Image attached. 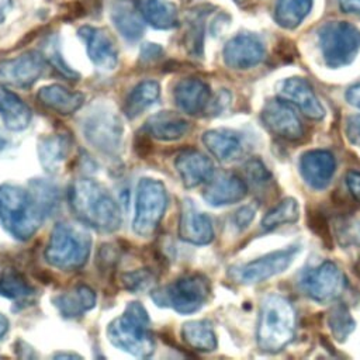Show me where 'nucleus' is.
<instances>
[{"label":"nucleus","instance_id":"1","mask_svg":"<svg viewBox=\"0 0 360 360\" xmlns=\"http://www.w3.org/2000/svg\"><path fill=\"white\" fill-rule=\"evenodd\" d=\"M70 205L76 217L100 232L121 226V211L110 191L91 179L76 180L70 187Z\"/></svg>","mask_w":360,"mask_h":360},{"label":"nucleus","instance_id":"2","mask_svg":"<svg viewBox=\"0 0 360 360\" xmlns=\"http://www.w3.org/2000/svg\"><path fill=\"white\" fill-rule=\"evenodd\" d=\"M45 217L30 190L14 184L0 186V222L14 238L30 239Z\"/></svg>","mask_w":360,"mask_h":360},{"label":"nucleus","instance_id":"3","mask_svg":"<svg viewBox=\"0 0 360 360\" xmlns=\"http://www.w3.org/2000/svg\"><path fill=\"white\" fill-rule=\"evenodd\" d=\"M107 336L115 347L136 357H148L155 350L148 312L139 302L127 305L125 312L108 325Z\"/></svg>","mask_w":360,"mask_h":360},{"label":"nucleus","instance_id":"4","mask_svg":"<svg viewBox=\"0 0 360 360\" xmlns=\"http://www.w3.org/2000/svg\"><path fill=\"white\" fill-rule=\"evenodd\" d=\"M295 311L283 297H267L260 308L257 321V345L264 352H278L292 339Z\"/></svg>","mask_w":360,"mask_h":360},{"label":"nucleus","instance_id":"5","mask_svg":"<svg viewBox=\"0 0 360 360\" xmlns=\"http://www.w3.org/2000/svg\"><path fill=\"white\" fill-rule=\"evenodd\" d=\"M90 245L91 239L83 228L69 222H59L51 233L45 259L58 269L75 270L86 263Z\"/></svg>","mask_w":360,"mask_h":360},{"label":"nucleus","instance_id":"6","mask_svg":"<svg viewBox=\"0 0 360 360\" xmlns=\"http://www.w3.org/2000/svg\"><path fill=\"white\" fill-rule=\"evenodd\" d=\"M318 42L325 63L329 68H342L360 51V30L347 21H329L319 28Z\"/></svg>","mask_w":360,"mask_h":360},{"label":"nucleus","instance_id":"7","mask_svg":"<svg viewBox=\"0 0 360 360\" xmlns=\"http://www.w3.org/2000/svg\"><path fill=\"white\" fill-rule=\"evenodd\" d=\"M210 295V283L201 274L184 276L174 283L152 291L150 297L159 307H170L180 314L198 311Z\"/></svg>","mask_w":360,"mask_h":360},{"label":"nucleus","instance_id":"8","mask_svg":"<svg viewBox=\"0 0 360 360\" xmlns=\"http://www.w3.org/2000/svg\"><path fill=\"white\" fill-rule=\"evenodd\" d=\"M167 194L163 183L155 179H142L138 184L134 231L143 238L150 236L163 218Z\"/></svg>","mask_w":360,"mask_h":360},{"label":"nucleus","instance_id":"9","mask_svg":"<svg viewBox=\"0 0 360 360\" xmlns=\"http://www.w3.org/2000/svg\"><path fill=\"white\" fill-rule=\"evenodd\" d=\"M82 131L89 143L105 155L115 153L121 145V121L105 107L90 108L83 118Z\"/></svg>","mask_w":360,"mask_h":360},{"label":"nucleus","instance_id":"10","mask_svg":"<svg viewBox=\"0 0 360 360\" xmlns=\"http://www.w3.org/2000/svg\"><path fill=\"white\" fill-rule=\"evenodd\" d=\"M297 253V246L276 250L260 259L231 269L229 276L240 284L262 283L278 273H283L292 263Z\"/></svg>","mask_w":360,"mask_h":360},{"label":"nucleus","instance_id":"11","mask_svg":"<svg viewBox=\"0 0 360 360\" xmlns=\"http://www.w3.org/2000/svg\"><path fill=\"white\" fill-rule=\"evenodd\" d=\"M346 278L340 269L325 262L321 266L308 270L301 278V287L307 295L318 302H326L336 298L345 288Z\"/></svg>","mask_w":360,"mask_h":360},{"label":"nucleus","instance_id":"12","mask_svg":"<svg viewBox=\"0 0 360 360\" xmlns=\"http://www.w3.org/2000/svg\"><path fill=\"white\" fill-rule=\"evenodd\" d=\"M262 121L273 134L284 139L297 141L304 135V127L298 114L283 98H274L266 103L262 111Z\"/></svg>","mask_w":360,"mask_h":360},{"label":"nucleus","instance_id":"13","mask_svg":"<svg viewBox=\"0 0 360 360\" xmlns=\"http://www.w3.org/2000/svg\"><path fill=\"white\" fill-rule=\"evenodd\" d=\"M45 58L34 51L0 62V79L15 87L32 86L45 70Z\"/></svg>","mask_w":360,"mask_h":360},{"label":"nucleus","instance_id":"14","mask_svg":"<svg viewBox=\"0 0 360 360\" xmlns=\"http://www.w3.org/2000/svg\"><path fill=\"white\" fill-rule=\"evenodd\" d=\"M77 35L86 45L90 60L101 70H112L118 63V51L111 35L100 27L83 25Z\"/></svg>","mask_w":360,"mask_h":360},{"label":"nucleus","instance_id":"15","mask_svg":"<svg viewBox=\"0 0 360 360\" xmlns=\"http://www.w3.org/2000/svg\"><path fill=\"white\" fill-rule=\"evenodd\" d=\"M264 45L255 34H239L224 46V62L231 69H249L259 65L264 58Z\"/></svg>","mask_w":360,"mask_h":360},{"label":"nucleus","instance_id":"16","mask_svg":"<svg viewBox=\"0 0 360 360\" xmlns=\"http://www.w3.org/2000/svg\"><path fill=\"white\" fill-rule=\"evenodd\" d=\"M280 98L297 107L305 117L321 120L325 115V108L316 97L311 84L302 77H288L278 84Z\"/></svg>","mask_w":360,"mask_h":360},{"label":"nucleus","instance_id":"17","mask_svg":"<svg viewBox=\"0 0 360 360\" xmlns=\"http://www.w3.org/2000/svg\"><path fill=\"white\" fill-rule=\"evenodd\" d=\"M335 158L326 150H309L300 159L302 179L314 188H323L335 173Z\"/></svg>","mask_w":360,"mask_h":360},{"label":"nucleus","instance_id":"18","mask_svg":"<svg viewBox=\"0 0 360 360\" xmlns=\"http://www.w3.org/2000/svg\"><path fill=\"white\" fill-rule=\"evenodd\" d=\"M179 235L183 240L194 245L210 243L214 238V229L211 219L197 211L194 205L187 200L183 204L180 221H179Z\"/></svg>","mask_w":360,"mask_h":360},{"label":"nucleus","instance_id":"19","mask_svg":"<svg viewBox=\"0 0 360 360\" xmlns=\"http://www.w3.org/2000/svg\"><path fill=\"white\" fill-rule=\"evenodd\" d=\"M246 193L248 187L240 177L232 173H221L208 180L202 195L211 205H225L242 200Z\"/></svg>","mask_w":360,"mask_h":360},{"label":"nucleus","instance_id":"20","mask_svg":"<svg viewBox=\"0 0 360 360\" xmlns=\"http://www.w3.org/2000/svg\"><path fill=\"white\" fill-rule=\"evenodd\" d=\"M174 166L183 180V184L188 188L208 181L214 172L211 160L194 149L181 152L176 158Z\"/></svg>","mask_w":360,"mask_h":360},{"label":"nucleus","instance_id":"21","mask_svg":"<svg viewBox=\"0 0 360 360\" xmlns=\"http://www.w3.org/2000/svg\"><path fill=\"white\" fill-rule=\"evenodd\" d=\"M173 94L177 107L187 114H197L202 111L210 101L208 84L195 77L181 79L176 84Z\"/></svg>","mask_w":360,"mask_h":360},{"label":"nucleus","instance_id":"22","mask_svg":"<svg viewBox=\"0 0 360 360\" xmlns=\"http://www.w3.org/2000/svg\"><path fill=\"white\" fill-rule=\"evenodd\" d=\"M37 97L42 105L62 115H69L77 111L84 103V96L82 93L69 91L59 84H49L41 87Z\"/></svg>","mask_w":360,"mask_h":360},{"label":"nucleus","instance_id":"23","mask_svg":"<svg viewBox=\"0 0 360 360\" xmlns=\"http://www.w3.org/2000/svg\"><path fill=\"white\" fill-rule=\"evenodd\" d=\"M188 122L180 115L172 111H160L148 118L145 122V131L159 141H176L180 139L188 131Z\"/></svg>","mask_w":360,"mask_h":360},{"label":"nucleus","instance_id":"24","mask_svg":"<svg viewBox=\"0 0 360 360\" xmlns=\"http://www.w3.org/2000/svg\"><path fill=\"white\" fill-rule=\"evenodd\" d=\"M136 7L145 22L156 30H170L179 22L177 7L169 0H136Z\"/></svg>","mask_w":360,"mask_h":360},{"label":"nucleus","instance_id":"25","mask_svg":"<svg viewBox=\"0 0 360 360\" xmlns=\"http://www.w3.org/2000/svg\"><path fill=\"white\" fill-rule=\"evenodd\" d=\"M0 115L11 131H21L31 121V108L11 90L0 84Z\"/></svg>","mask_w":360,"mask_h":360},{"label":"nucleus","instance_id":"26","mask_svg":"<svg viewBox=\"0 0 360 360\" xmlns=\"http://www.w3.org/2000/svg\"><path fill=\"white\" fill-rule=\"evenodd\" d=\"M52 302L63 316L76 318L94 307L96 295L87 285H76L70 291L53 297Z\"/></svg>","mask_w":360,"mask_h":360},{"label":"nucleus","instance_id":"27","mask_svg":"<svg viewBox=\"0 0 360 360\" xmlns=\"http://www.w3.org/2000/svg\"><path fill=\"white\" fill-rule=\"evenodd\" d=\"M72 148V139L68 134H52L44 136L38 143V156L42 167L55 172L68 158Z\"/></svg>","mask_w":360,"mask_h":360},{"label":"nucleus","instance_id":"28","mask_svg":"<svg viewBox=\"0 0 360 360\" xmlns=\"http://www.w3.org/2000/svg\"><path fill=\"white\" fill-rule=\"evenodd\" d=\"M207 149L221 162H231L242 150L240 139L236 134L226 129H211L202 135Z\"/></svg>","mask_w":360,"mask_h":360},{"label":"nucleus","instance_id":"29","mask_svg":"<svg viewBox=\"0 0 360 360\" xmlns=\"http://www.w3.org/2000/svg\"><path fill=\"white\" fill-rule=\"evenodd\" d=\"M111 20L118 32L128 41H136L145 32V20L141 13L125 4L118 3L111 7Z\"/></svg>","mask_w":360,"mask_h":360},{"label":"nucleus","instance_id":"30","mask_svg":"<svg viewBox=\"0 0 360 360\" xmlns=\"http://www.w3.org/2000/svg\"><path fill=\"white\" fill-rule=\"evenodd\" d=\"M160 94V86L155 80L141 82L127 97L124 104V112L128 118H136L148 107H150Z\"/></svg>","mask_w":360,"mask_h":360},{"label":"nucleus","instance_id":"31","mask_svg":"<svg viewBox=\"0 0 360 360\" xmlns=\"http://www.w3.org/2000/svg\"><path fill=\"white\" fill-rule=\"evenodd\" d=\"M312 8V0H278L274 10L277 24L287 30L297 28Z\"/></svg>","mask_w":360,"mask_h":360},{"label":"nucleus","instance_id":"32","mask_svg":"<svg viewBox=\"0 0 360 360\" xmlns=\"http://www.w3.org/2000/svg\"><path fill=\"white\" fill-rule=\"evenodd\" d=\"M186 343L200 352H212L217 347V338L207 321H190L183 325Z\"/></svg>","mask_w":360,"mask_h":360},{"label":"nucleus","instance_id":"33","mask_svg":"<svg viewBox=\"0 0 360 360\" xmlns=\"http://www.w3.org/2000/svg\"><path fill=\"white\" fill-rule=\"evenodd\" d=\"M34 288L25 281V278L15 270H3L0 274V295L22 301L34 295Z\"/></svg>","mask_w":360,"mask_h":360},{"label":"nucleus","instance_id":"34","mask_svg":"<svg viewBox=\"0 0 360 360\" xmlns=\"http://www.w3.org/2000/svg\"><path fill=\"white\" fill-rule=\"evenodd\" d=\"M300 217V207L295 198H284L271 208L262 219L263 229H273L283 224L295 222Z\"/></svg>","mask_w":360,"mask_h":360},{"label":"nucleus","instance_id":"35","mask_svg":"<svg viewBox=\"0 0 360 360\" xmlns=\"http://www.w3.org/2000/svg\"><path fill=\"white\" fill-rule=\"evenodd\" d=\"M328 323L335 339L339 342H343L354 329V321L345 305H336L330 309Z\"/></svg>","mask_w":360,"mask_h":360},{"label":"nucleus","instance_id":"36","mask_svg":"<svg viewBox=\"0 0 360 360\" xmlns=\"http://www.w3.org/2000/svg\"><path fill=\"white\" fill-rule=\"evenodd\" d=\"M44 51V58L65 77L68 79H77L79 75L63 60L62 53H60V48H59V41L56 37L53 38H48L44 42L42 46Z\"/></svg>","mask_w":360,"mask_h":360},{"label":"nucleus","instance_id":"37","mask_svg":"<svg viewBox=\"0 0 360 360\" xmlns=\"http://www.w3.org/2000/svg\"><path fill=\"white\" fill-rule=\"evenodd\" d=\"M186 45L190 53L198 55L202 45V15L193 13L188 18V30L186 32Z\"/></svg>","mask_w":360,"mask_h":360},{"label":"nucleus","instance_id":"38","mask_svg":"<svg viewBox=\"0 0 360 360\" xmlns=\"http://www.w3.org/2000/svg\"><path fill=\"white\" fill-rule=\"evenodd\" d=\"M153 280H155L153 273L146 269H142V270L139 269L121 276V283L124 284V287L134 292L146 290L153 283Z\"/></svg>","mask_w":360,"mask_h":360},{"label":"nucleus","instance_id":"39","mask_svg":"<svg viewBox=\"0 0 360 360\" xmlns=\"http://www.w3.org/2000/svg\"><path fill=\"white\" fill-rule=\"evenodd\" d=\"M245 172H246V176L250 179L252 183L260 184V183H266L267 180H270V173L263 166V163L257 159L249 160L245 165Z\"/></svg>","mask_w":360,"mask_h":360},{"label":"nucleus","instance_id":"40","mask_svg":"<svg viewBox=\"0 0 360 360\" xmlns=\"http://www.w3.org/2000/svg\"><path fill=\"white\" fill-rule=\"evenodd\" d=\"M346 136L353 145L360 146V115H350L347 118Z\"/></svg>","mask_w":360,"mask_h":360},{"label":"nucleus","instance_id":"41","mask_svg":"<svg viewBox=\"0 0 360 360\" xmlns=\"http://www.w3.org/2000/svg\"><path fill=\"white\" fill-rule=\"evenodd\" d=\"M253 217H255V210L252 207H242L235 212L233 221L239 229H243V228L249 226Z\"/></svg>","mask_w":360,"mask_h":360},{"label":"nucleus","instance_id":"42","mask_svg":"<svg viewBox=\"0 0 360 360\" xmlns=\"http://www.w3.org/2000/svg\"><path fill=\"white\" fill-rule=\"evenodd\" d=\"M346 184L353 198L360 202V172H356V170L349 172L346 174Z\"/></svg>","mask_w":360,"mask_h":360},{"label":"nucleus","instance_id":"43","mask_svg":"<svg viewBox=\"0 0 360 360\" xmlns=\"http://www.w3.org/2000/svg\"><path fill=\"white\" fill-rule=\"evenodd\" d=\"M346 100L349 104L354 105L356 108L360 110V82L350 86L347 90H346V94H345Z\"/></svg>","mask_w":360,"mask_h":360},{"label":"nucleus","instance_id":"44","mask_svg":"<svg viewBox=\"0 0 360 360\" xmlns=\"http://www.w3.org/2000/svg\"><path fill=\"white\" fill-rule=\"evenodd\" d=\"M160 53H162V48L158 44H145L141 51L142 59H148V60L159 58Z\"/></svg>","mask_w":360,"mask_h":360},{"label":"nucleus","instance_id":"45","mask_svg":"<svg viewBox=\"0 0 360 360\" xmlns=\"http://www.w3.org/2000/svg\"><path fill=\"white\" fill-rule=\"evenodd\" d=\"M339 7L345 13L360 15V0H339Z\"/></svg>","mask_w":360,"mask_h":360},{"label":"nucleus","instance_id":"46","mask_svg":"<svg viewBox=\"0 0 360 360\" xmlns=\"http://www.w3.org/2000/svg\"><path fill=\"white\" fill-rule=\"evenodd\" d=\"M13 8V1L11 0H0V24L6 20L7 14Z\"/></svg>","mask_w":360,"mask_h":360},{"label":"nucleus","instance_id":"47","mask_svg":"<svg viewBox=\"0 0 360 360\" xmlns=\"http://www.w3.org/2000/svg\"><path fill=\"white\" fill-rule=\"evenodd\" d=\"M7 329H8V321H7V318L4 315L0 314V339L6 335Z\"/></svg>","mask_w":360,"mask_h":360},{"label":"nucleus","instance_id":"48","mask_svg":"<svg viewBox=\"0 0 360 360\" xmlns=\"http://www.w3.org/2000/svg\"><path fill=\"white\" fill-rule=\"evenodd\" d=\"M6 145H7V141H6V138L0 132V150H3L6 148Z\"/></svg>","mask_w":360,"mask_h":360},{"label":"nucleus","instance_id":"49","mask_svg":"<svg viewBox=\"0 0 360 360\" xmlns=\"http://www.w3.org/2000/svg\"><path fill=\"white\" fill-rule=\"evenodd\" d=\"M56 357H75V354H56Z\"/></svg>","mask_w":360,"mask_h":360},{"label":"nucleus","instance_id":"50","mask_svg":"<svg viewBox=\"0 0 360 360\" xmlns=\"http://www.w3.org/2000/svg\"><path fill=\"white\" fill-rule=\"evenodd\" d=\"M356 270H357V273H359V276H360V260H359V264H357V267H356Z\"/></svg>","mask_w":360,"mask_h":360},{"label":"nucleus","instance_id":"51","mask_svg":"<svg viewBox=\"0 0 360 360\" xmlns=\"http://www.w3.org/2000/svg\"><path fill=\"white\" fill-rule=\"evenodd\" d=\"M233 1H236V3H242L243 0H233Z\"/></svg>","mask_w":360,"mask_h":360}]
</instances>
